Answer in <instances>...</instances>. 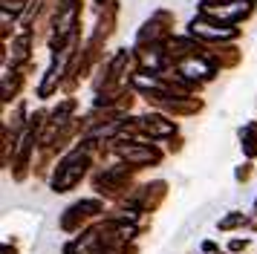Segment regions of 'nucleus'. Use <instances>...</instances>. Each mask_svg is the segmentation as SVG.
I'll return each mask as SVG.
<instances>
[{"instance_id": "nucleus-1", "label": "nucleus", "mask_w": 257, "mask_h": 254, "mask_svg": "<svg viewBox=\"0 0 257 254\" xmlns=\"http://www.w3.org/2000/svg\"><path fill=\"white\" fill-rule=\"evenodd\" d=\"M84 165H87V159H84L81 153H72V156H67V159H64V165L58 168V173H55V191H70L72 185L81 179Z\"/></svg>"}, {"instance_id": "nucleus-2", "label": "nucleus", "mask_w": 257, "mask_h": 254, "mask_svg": "<svg viewBox=\"0 0 257 254\" xmlns=\"http://www.w3.org/2000/svg\"><path fill=\"white\" fill-rule=\"evenodd\" d=\"M194 35H202V38H225V35H231V29H217V26H211V23L194 21Z\"/></svg>"}]
</instances>
